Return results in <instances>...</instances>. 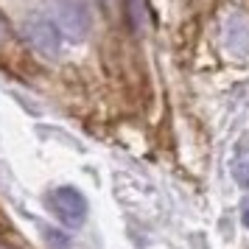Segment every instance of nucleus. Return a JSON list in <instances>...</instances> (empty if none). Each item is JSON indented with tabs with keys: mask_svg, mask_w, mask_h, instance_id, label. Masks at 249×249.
<instances>
[{
	"mask_svg": "<svg viewBox=\"0 0 249 249\" xmlns=\"http://www.w3.org/2000/svg\"><path fill=\"white\" fill-rule=\"evenodd\" d=\"M45 207L56 215V221L62 227H81L87 218V199L79 188L73 185H59L45 193Z\"/></svg>",
	"mask_w": 249,
	"mask_h": 249,
	"instance_id": "1",
	"label": "nucleus"
},
{
	"mask_svg": "<svg viewBox=\"0 0 249 249\" xmlns=\"http://www.w3.org/2000/svg\"><path fill=\"white\" fill-rule=\"evenodd\" d=\"M241 221L249 230V199H244V204H241Z\"/></svg>",
	"mask_w": 249,
	"mask_h": 249,
	"instance_id": "4",
	"label": "nucleus"
},
{
	"mask_svg": "<svg viewBox=\"0 0 249 249\" xmlns=\"http://www.w3.org/2000/svg\"><path fill=\"white\" fill-rule=\"evenodd\" d=\"M232 177L241 188H249V140H241L232 157Z\"/></svg>",
	"mask_w": 249,
	"mask_h": 249,
	"instance_id": "2",
	"label": "nucleus"
},
{
	"mask_svg": "<svg viewBox=\"0 0 249 249\" xmlns=\"http://www.w3.org/2000/svg\"><path fill=\"white\" fill-rule=\"evenodd\" d=\"M42 235L51 241V247L53 249H68L70 247V241L68 235H65V230H53V227H42Z\"/></svg>",
	"mask_w": 249,
	"mask_h": 249,
	"instance_id": "3",
	"label": "nucleus"
}]
</instances>
